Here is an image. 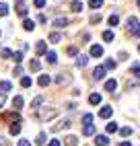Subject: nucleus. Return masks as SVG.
<instances>
[{"label": "nucleus", "instance_id": "obj_1", "mask_svg": "<svg viewBox=\"0 0 140 146\" xmlns=\"http://www.w3.org/2000/svg\"><path fill=\"white\" fill-rule=\"evenodd\" d=\"M58 115V111L54 109V107H43V109H37L35 111V119L39 121H49V119H54Z\"/></svg>", "mask_w": 140, "mask_h": 146}, {"label": "nucleus", "instance_id": "obj_2", "mask_svg": "<svg viewBox=\"0 0 140 146\" xmlns=\"http://www.w3.org/2000/svg\"><path fill=\"white\" fill-rule=\"evenodd\" d=\"M70 128V117H66V119H62V121H58L54 128H52V132H60V130H68Z\"/></svg>", "mask_w": 140, "mask_h": 146}, {"label": "nucleus", "instance_id": "obj_3", "mask_svg": "<svg viewBox=\"0 0 140 146\" xmlns=\"http://www.w3.org/2000/svg\"><path fill=\"white\" fill-rule=\"evenodd\" d=\"M113 115V109L109 105H105V107H101V111H99V117H103V119H109Z\"/></svg>", "mask_w": 140, "mask_h": 146}, {"label": "nucleus", "instance_id": "obj_4", "mask_svg": "<svg viewBox=\"0 0 140 146\" xmlns=\"http://www.w3.org/2000/svg\"><path fill=\"white\" fill-rule=\"evenodd\" d=\"M105 70H107L105 66H97L95 70H93V78H95V80H101L103 76H105Z\"/></svg>", "mask_w": 140, "mask_h": 146}, {"label": "nucleus", "instance_id": "obj_5", "mask_svg": "<svg viewBox=\"0 0 140 146\" xmlns=\"http://www.w3.org/2000/svg\"><path fill=\"white\" fill-rule=\"evenodd\" d=\"M109 144V138L105 134H99V136H95V146H107Z\"/></svg>", "mask_w": 140, "mask_h": 146}, {"label": "nucleus", "instance_id": "obj_6", "mask_svg": "<svg viewBox=\"0 0 140 146\" xmlns=\"http://www.w3.org/2000/svg\"><path fill=\"white\" fill-rule=\"evenodd\" d=\"M35 52H37V56H45V54H47V45H45V41H37Z\"/></svg>", "mask_w": 140, "mask_h": 146}, {"label": "nucleus", "instance_id": "obj_7", "mask_svg": "<svg viewBox=\"0 0 140 146\" xmlns=\"http://www.w3.org/2000/svg\"><path fill=\"white\" fill-rule=\"evenodd\" d=\"M54 27H66L68 25V17H56L54 21H52Z\"/></svg>", "mask_w": 140, "mask_h": 146}, {"label": "nucleus", "instance_id": "obj_8", "mask_svg": "<svg viewBox=\"0 0 140 146\" xmlns=\"http://www.w3.org/2000/svg\"><path fill=\"white\" fill-rule=\"evenodd\" d=\"M91 56H93V58H101V56H103V47L97 45V43L91 45Z\"/></svg>", "mask_w": 140, "mask_h": 146}, {"label": "nucleus", "instance_id": "obj_9", "mask_svg": "<svg viewBox=\"0 0 140 146\" xmlns=\"http://www.w3.org/2000/svg\"><path fill=\"white\" fill-rule=\"evenodd\" d=\"M115 89H117V80H113V78H109V80L105 82V91H107V93H113Z\"/></svg>", "mask_w": 140, "mask_h": 146}, {"label": "nucleus", "instance_id": "obj_10", "mask_svg": "<svg viewBox=\"0 0 140 146\" xmlns=\"http://www.w3.org/2000/svg\"><path fill=\"white\" fill-rule=\"evenodd\" d=\"M29 70H31V72H39V70H41V62H39V60H31V62H29Z\"/></svg>", "mask_w": 140, "mask_h": 146}, {"label": "nucleus", "instance_id": "obj_11", "mask_svg": "<svg viewBox=\"0 0 140 146\" xmlns=\"http://www.w3.org/2000/svg\"><path fill=\"white\" fill-rule=\"evenodd\" d=\"M4 119H11L13 123H17V121H21V115H19V111H13V113H6Z\"/></svg>", "mask_w": 140, "mask_h": 146}, {"label": "nucleus", "instance_id": "obj_12", "mask_svg": "<svg viewBox=\"0 0 140 146\" xmlns=\"http://www.w3.org/2000/svg\"><path fill=\"white\" fill-rule=\"evenodd\" d=\"M37 82H39V86H47L49 82H52V78H49V74H41L37 78Z\"/></svg>", "mask_w": 140, "mask_h": 146}, {"label": "nucleus", "instance_id": "obj_13", "mask_svg": "<svg viewBox=\"0 0 140 146\" xmlns=\"http://www.w3.org/2000/svg\"><path fill=\"white\" fill-rule=\"evenodd\" d=\"M23 105H25V101H23V97H21V95H19V97H15V99H13V107H15V109H21Z\"/></svg>", "mask_w": 140, "mask_h": 146}, {"label": "nucleus", "instance_id": "obj_14", "mask_svg": "<svg viewBox=\"0 0 140 146\" xmlns=\"http://www.w3.org/2000/svg\"><path fill=\"white\" fill-rule=\"evenodd\" d=\"M23 29H25V31H33V29H35V23L31 21V19H25V21H23Z\"/></svg>", "mask_w": 140, "mask_h": 146}, {"label": "nucleus", "instance_id": "obj_15", "mask_svg": "<svg viewBox=\"0 0 140 146\" xmlns=\"http://www.w3.org/2000/svg\"><path fill=\"white\" fill-rule=\"evenodd\" d=\"M89 103H91V105H99V103H101V95H99V93H93L91 97H89Z\"/></svg>", "mask_w": 140, "mask_h": 146}, {"label": "nucleus", "instance_id": "obj_16", "mask_svg": "<svg viewBox=\"0 0 140 146\" xmlns=\"http://www.w3.org/2000/svg\"><path fill=\"white\" fill-rule=\"evenodd\" d=\"M11 134H13V136H19V134H21V121L11 123Z\"/></svg>", "mask_w": 140, "mask_h": 146}, {"label": "nucleus", "instance_id": "obj_17", "mask_svg": "<svg viewBox=\"0 0 140 146\" xmlns=\"http://www.w3.org/2000/svg\"><path fill=\"white\" fill-rule=\"evenodd\" d=\"M45 58H47V62H49V64H56V62H58V54H56V52H47Z\"/></svg>", "mask_w": 140, "mask_h": 146}, {"label": "nucleus", "instance_id": "obj_18", "mask_svg": "<svg viewBox=\"0 0 140 146\" xmlns=\"http://www.w3.org/2000/svg\"><path fill=\"white\" fill-rule=\"evenodd\" d=\"M87 62H89V56H78L76 66H78V68H85V66H87Z\"/></svg>", "mask_w": 140, "mask_h": 146}, {"label": "nucleus", "instance_id": "obj_19", "mask_svg": "<svg viewBox=\"0 0 140 146\" xmlns=\"http://www.w3.org/2000/svg\"><path fill=\"white\" fill-rule=\"evenodd\" d=\"M70 8H72L74 13H81V11H83V2H78V0H74V2H70Z\"/></svg>", "mask_w": 140, "mask_h": 146}, {"label": "nucleus", "instance_id": "obj_20", "mask_svg": "<svg viewBox=\"0 0 140 146\" xmlns=\"http://www.w3.org/2000/svg\"><path fill=\"white\" fill-rule=\"evenodd\" d=\"M35 144H37V146H43V144H45V132H39V134H37Z\"/></svg>", "mask_w": 140, "mask_h": 146}, {"label": "nucleus", "instance_id": "obj_21", "mask_svg": "<svg viewBox=\"0 0 140 146\" xmlns=\"http://www.w3.org/2000/svg\"><path fill=\"white\" fill-rule=\"evenodd\" d=\"M83 134H85V136H95V125H85V128H83Z\"/></svg>", "mask_w": 140, "mask_h": 146}, {"label": "nucleus", "instance_id": "obj_22", "mask_svg": "<svg viewBox=\"0 0 140 146\" xmlns=\"http://www.w3.org/2000/svg\"><path fill=\"white\" fill-rule=\"evenodd\" d=\"M64 142H66V146H76L78 144V138H76V136H68Z\"/></svg>", "mask_w": 140, "mask_h": 146}, {"label": "nucleus", "instance_id": "obj_23", "mask_svg": "<svg viewBox=\"0 0 140 146\" xmlns=\"http://www.w3.org/2000/svg\"><path fill=\"white\" fill-rule=\"evenodd\" d=\"M11 89H13V84L8 82V80H2V82H0V91H2V93H6V91H11Z\"/></svg>", "mask_w": 140, "mask_h": 146}, {"label": "nucleus", "instance_id": "obj_24", "mask_svg": "<svg viewBox=\"0 0 140 146\" xmlns=\"http://www.w3.org/2000/svg\"><path fill=\"white\" fill-rule=\"evenodd\" d=\"M68 80H70L68 74H60V76H56V82H58V84H64V82H68Z\"/></svg>", "mask_w": 140, "mask_h": 146}, {"label": "nucleus", "instance_id": "obj_25", "mask_svg": "<svg viewBox=\"0 0 140 146\" xmlns=\"http://www.w3.org/2000/svg\"><path fill=\"white\" fill-rule=\"evenodd\" d=\"M83 123H85V125H93V115H91V113H85V115H83Z\"/></svg>", "mask_w": 140, "mask_h": 146}, {"label": "nucleus", "instance_id": "obj_26", "mask_svg": "<svg viewBox=\"0 0 140 146\" xmlns=\"http://www.w3.org/2000/svg\"><path fill=\"white\" fill-rule=\"evenodd\" d=\"M60 39H62V35H60V33H56V31L49 33V41H52V43H58Z\"/></svg>", "mask_w": 140, "mask_h": 146}, {"label": "nucleus", "instance_id": "obj_27", "mask_svg": "<svg viewBox=\"0 0 140 146\" xmlns=\"http://www.w3.org/2000/svg\"><path fill=\"white\" fill-rule=\"evenodd\" d=\"M41 103H43V97H35V99L31 101V107H33V109H37V107L41 105Z\"/></svg>", "mask_w": 140, "mask_h": 146}, {"label": "nucleus", "instance_id": "obj_28", "mask_svg": "<svg viewBox=\"0 0 140 146\" xmlns=\"http://www.w3.org/2000/svg\"><path fill=\"white\" fill-rule=\"evenodd\" d=\"M136 25H138V19H136V17H130V19H128V27H130V31H132Z\"/></svg>", "mask_w": 140, "mask_h": 146}, {"label": "nucleus", "instance_id": "obj_29", "mask_svg": "<svg viewBox=\"0 0 140 146\" xmlns=\"http://www.w3.org/2000/svg\"><path fill=\"white\" fill-rule=\"evenodd\" d=\"M107 132H109V134L117 132V123H115V121H109V123H107Z\"/></svg>", "mask_w": 140, "mask_h": 146}, {"label": "nucleus", "instance_id": "obj_30", "mask_svg": "<svg viewBox=\"0 0 140 146\" xmlns=\"http://www.w3.org/2000/svg\"><path fill=\"white\" fill-rule=\"evenodd\" d=\"M6 15H8V4L0 2V17H6Z\"/></svg>", "mask_w": 140, "mask_h": 146}, {"label": "nucleus", "instance_id": "obj_31", "mask_svg": "<svg viewBox=\"0 0 140 146\" xmlns=\"http://www.w3.org/2000/svg\"><path fill=\"white\" fill-rule=\"evenodd\" d=\"M21 86L29 89V86H31V78H29V76H23V78H21Z\"/></svg>", "mask_w": 140, "mask_h": 146}, {"label": "nucleus", "instance_id": "obj_32", "mask_svg": "<svg viewBox=\"0 0 140 146\" xmlns=\"http://www.w3.org/2000/svg\"><path fill=\"white\" fill-rule=\"evenodd\" d=\"M130 134H132V128H128V125H126V128H122V130H119V136H124V138H128Z\"/></svg>", "mask_w": 140, "mask_h": 146}, {"label": "nucleus", "instance_id": "obj_33", "mask_svg": "<svg viewBox=\"0 0 140 146\" xmlns=\"http://www.w3.org/2000/svg\"><path fill=\"white\" fill-rule=\"evenodd\" d=\"M101 4H103V0H89V6L91 8H99Z\"/></svg>", "mask_w": 140, "mask_h": 146}, {"label": "nucleus", "instance_id": "obj_34", "mask_svg": "<svg viewBox=\"0 0 140 146\" xmlns=\"http://www.w3.org/2000/svg\"><path fill=\"white\" fill-rule=\"evenodd\" d=\"M13 60H15L17 64H21V62H23V52H17V54H13Z\"/></svg>", "mask_w": 140, "mask_h": 146}, {"label": "nucleus", "instance_id": "obj_35", "mask_svg": "<svg viewBox=\"0 0 140 146\" xmlns=\"http://www.w3.org/2000/svg\"><path fill=\"white\" fill-rule=\"evenodd\" d=\"M66 52H68V56H78V47L76 45H70Z\"/></svg>", "mask_w": 140, "mask_h": 146}, {"label": "nucleus", "instance_id": "obj_36", "mask_svg": "<svg viewBox=\"0 0 140 146\" xmlns=\"http://www.w3.org/2000/svg\"><path fill=\"white\" fill-rule=\"evenodd\" d=\"M119 23V17L117 15H111V17H109V25H111V27H115Z\"/></svg>", "mask_w": 140, "mask_h": 146}, {"label": "nucleus", "instance_id": "obj_37", "mask_svg": "<svg viewBox=\"0 0 140 146\" xmlns=\"http://www.w3.org/2000/svg\"><path fill=\"white\" fill-rule=\"evenodd\" d=\"M113 39V33L111 31H103V41H111Z\"/></svg>", "mask_w": 140, "mask_h": 146}, {"label": "nucleus", "instance_id": "obj_38", "mask_svg": "<svg viewBox=\"0 0 140 146\" xmlns=\"http://www.w3.org/2000/svg\"><path fill=\"white\" fill-rule=\"evenodd\" d=\"M0 56H2V58H13V52L8 50V47H4V50L0 52Z\"/></svg>", "mask_w": 140, "mask_h": 146}, {"label": "nucleus", "instance_id": "obj_39", "mask_svg": "<svg viewBox=\"0 0 140 146\" xmlns=\"http://www.w3.org/2000/svg\"><path fill=\"white\" fill-rule=\"evenodd\" d=\"M105 68H107V70H113V68H115V62H113V60H107V62H105Z\"/></svg>", "mask_w": 140, "mask_h": 146}, {"label": "nucleus", "instance_id": "obj_40", "mask_svg": "<svg viewBox=\"0 0 140 146\" xmlns=\"http://www.w3.org/2000/svg\"><path fill=\"white\" fill-rule=\"evenodd\" d=\"M130 33H132V35H136V37H140V23H138V25H136V27H134Z\"/></svg>", "mask_w": 140, "mask_h": 146}, {"label": "nucleus", "instance_id": "obj_41", "mask_svg": "<svg viewBox=\"0 0 140 146\" xmlns=\"http://www.w3.org/2000/svg\"><path fill=\"white\" fill-rule=\"evenodd\" d=\"M33 4H35L37 8H43V6H45V0H33Z\"/></svg>", "mask_w": 140, "mask_h": 146}, {"label": "nucleus", "instance_id": "obj_42", "mask_svg": "<svg viewBox=\"0 0 140 146\" xmlns=\"http://www.w3.org/2000/svg\"><path fill=\"white\" fill-rule=\"evenodd\" d=\"M47 146H62V142H60L58 138H54V140H49V144Z\"/></svg>", "mask_w": 140, "mask_h": 146}, {"label": "nucleus", "instance_id": "obj_43", "mask_svg": "<svg viewBox=\"0 0 140 146\" xmlns=\"http://www.w3.org/2000/svg\"><path fill=\"white\" fill-rule=\"evenodd\" d=\"M132 72H134V74L138 76V78H140V66H138V64H136V66H132Z\"/></svg>", "mask_w": 140, "mask_h": 146}, {"label": "nucleus", "instance_id": "obj_44", "mask_svg": "<svg viewBox=\"0 0 140 146\" xmlns=\"http://www.w3.org/2000/svg\"><path fill=\"white\" fill-rule=\"evenodd\" d=\"M17 146H31V142L23 138V140H19V144H17Z\"/></svg>", "mask_w": 140, "mask_h": 146}, {"label": "nucleus", "instance_id": "obj_45", "mask_svg": "<svg viewBox=\"0 0 140 146\" xmlns=\"http://www.w3.org/2000/svg\"><path fill=\"white\" fill-rule=\"evenodd\" d=\"M4 101H6V93H2V91H0V107L4 105Z\"/></svg>", "mask_w": 140, "mask_h": 146}, {"label": "nucleus", "instance_id": "obj_46", "mask_svg": "<svg viewBox=\"0 0 140 146\" xmlns=\"http://www.w3.org/2000/svg\"><path fill=\"white\" fill-rule=\"evenodd\" d=\"M21 74H23V68L17 66V68H15V76H21Z\"/></svg>", "mask_w": 140, "mask_h": 146}, {"label": "nucleus", "instance_id": "obj_47", "mask_svg": "<svg viewBox=\"0 0 140 146\" xmlns=\"http://www.w3.org/2000/svg\"><path fill=\"white\" fill-rule=\"evenodd\" d=\"M99 21H101V17H99V15H93L91 17V23H99Z\"/></svg>", "mask_w": 140, "mask_h": 146}, {"label": "nucleus", "instance_id": "obj_48", "mask_svg": "<svg viewBox=\"0 0 140 146\" xmlns=\"http://www.w3.org/2000/svg\"><path fill=\"white\" fill-rule=\"evenodd\" d=\"M119 146H132V144H130V142H122V144H119Z\"/></svg>", "mask_w": 140, "mask_h": 146}, {"label": "nucleus", "instance_id": "obj_49", "mask_svg": "<svg viewBox=\"0 0 140 146\" xmlns=\"http://www.w3.org/2000/svg\"><path fill=\"white\" fill-rule=\"evenodd\" d=\"M2 142H4V140H2V138H0V146H2Z\"/></svg>", "mask_w": 140, "mask_h": 146}, {"label": "nucleus", "instance_id": "obj_50", "mask_svg": "<svg viewBox=\"0 0 140 146\" xmlns=\"http://www.w3.org/2000/svg\"><path fill=\"white\" fill-rule=\"evenodd\" d=\"M136 4H138V6H140V0H136Z\"/></svg>", "mask_w": 140, "mask_h": 146}, {"label": "nucleus", "instance_id": "obj_51", "mask_svg": "<svg viewBox=\"0 0 140 146\" xmlns=\"http://www.w3.org/2000/svg\"><path fill=\"white\" fill-rule=\"evenodd\" d=\"M138 52H140V43H138Z\"/></svg>", "mask_w": 140, "mask_h": 146}, {"label": "nucleus", "instance_id": "obj_52", "mask_svg": "<svg viewBox=\"0 0 140 146\" xmlns=\"http://www.w3.org/2000/svg\"><path fill=\"white\" fill-rule=\"evenodd\" d=\"M0 35H2V31H0Z\"/></svg>", "mask_w": 140, "mask_h": 146}]
</instances>
